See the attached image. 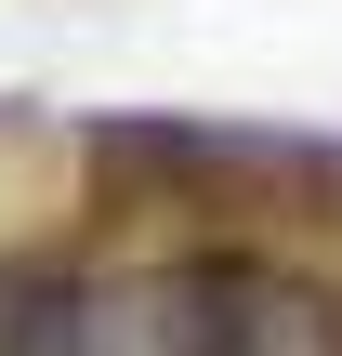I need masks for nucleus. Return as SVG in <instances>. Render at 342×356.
<instances>
[{
    "instance_id": "obj_1",
    "label": "nucleus",
    "mask_w": 342,
    "mask_h": 356,
    "mask_svg": "<svg viewBox=\"0 0 342 356\" xmlns=\"http://www.w3.org/2000/svg\"><path fill=\"white\" fill-rule=\"evenodd\" d=\"M145 330H158V356H316V304L303 291H277L264 264H171L158 291H145Z\"/></svg>"
},
{
    "instance_id": "obj_3",
    "label": "nucleus",
    "mask_w": 342,
    "mask_h": 356,
    "mask_svg": "<svg viewBox=\"0 0 342 356\" xmlns=\"http://www.w3.org/2000/svg\"><path fill=\"white\" fill-rule=\"evenodd\" d=\"M316 356H342V317H330V330H316Z\"/></svg>"
},
{
    "instance_id": "obj_2",
    "label": "nucleus",
    "mask_w": 342,
    "mask_h": 356,
    "mask_svg": "<svg viewBox=\"0 0 342 356\" xmlns=\"http://www.w3.org/2000/svg\"><path fill=\"white\" fill-rule=\"evenodd\" d=\"M0 356H13V277H0Z\"/></svg>"
}]
</instances>
